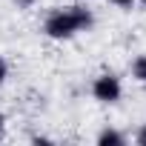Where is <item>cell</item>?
<instances>
[{
    "mask_svg": "<svg viewBox=\"0 0 146 146\" xmlns=\"http://www.w3.org/2000/svg\"><path fill=\"white\" fill-rule=\"evenodd\" d=\"M98 143H100V146H123V143H126V135L117 132V129H103V132L98 135Z\"/></svg>",
    "mask_w": 146,
    "mask_h": 146,
    "instance_id": "3957f363",
    "label": "cell"
},
{
    "mask_svg": "<svg viewBox=\"0 0 146 146\" xmlns=\"http://www.w3.org/2000/svg\"><path fill=\"white\" fill-rule=\"evenodd\" d=\"M92 98H95L98 103H106V106L117 103V100L123 98V83H120V78L112 75V72L98 75V78L92 80Z\"/></svg>",
    "mask_w": 146,
    "mask_h": 146,
    "instance_id": "7a4b0ae2",
    "label": "cell"
},
{
    "mask_svg": "<svg viewBox=\"0 0 146 146\" xmlns=\"http://www.w3.org/2000/svg\"><path fill=\"white\" fill-rule=\"evenodd\" d=\"M95 26V15L75 3V6H57L46 15L43 20V35L52 37V40H72V37H78L83 32H89Z\"/></svg>",
    "mask_w": 146,
    "mask_h": 146,
    "instance_id": "6da1fadb",
    "label": "cell"
},
{
    "mask_svg": "<svg viewBox=\"0 0 146 146\" xmlns=\"http://www.w3.org/2000/svg\"><path fill=\"white\" fill-rule=\"evenodd\" d=\"M109 3H112V6H117V9H132L137 0H109Z\"/></svg>",
    "mask_w": 146,
    "mask_h": 146,
    "instance_id": "8992f818",
    "label": "cell"
},
{
    "mask_svg": "<svg viewBox=\"0 0 146 146\" xmlns=\"http://www.w3.org/2000/svg\"><path fill=\"white\" fill-rule=\"evenodd\" d=\"M129 72H132V78H135L137 83H143V86H146V54H137V57L132 60Z\"/></svg>",
    "mask_w": 146,
    "mask_h": 146,
    "instance_id": "277c9868",
    "label": "cell"
},
{
    "mask_svg": "<svg viewBox=\"0 0 146 146\" xmlns=\"http://www.w3.org/2000/svg\"><path fill=\"white\" fill-rule=\"evenodd\" d=\"M15 3H17L20 9H29V6H35V3H37V0H15Z\"/></svg>",
    "mask_w": 146,
    "mask_h": 146,
    "instance_id": "ba28073f",
    "label": "cell"
},
{
    "mask_svg": "<svg viewBox=\"0 0 146 146\" xmlns=\"http://www.w3.org/2000/svg\"><path fill=\"white\" fill-rule=\"evenodd\" d=\"M137 3H140V6H143V9H146V0H137Z\"/></svg>",
    "mask_w": 146,
    "mask_h": 146,
    "instance_id": "30bf717a",
    "label": "cell"
},
{
    "mask_svg": "<svg viewBox=\"0 0 146 146\" xmlns=\"http://www.w3.org/2000/svg\"><path fill=\"white\" fill-rule=\"evenodd\" d=\"M137 143H140V146H146V123H143V126H140V132H137Z\"/></svg>",
    "mask_w": 146,
    "mask_h": 146,
    "instance_id": "52a82bcc",
    "label": "cell"
},
{
    "mask_svg": "<svg viewBox=\"0 0 146 146\" xmlns=\"http://www.w3.org/2000/svg\"><path fill=\"white\" fill-rule=\"evenodd\" d=\"M3 132H6V115L0 112V137H3Z\"/></svg>",
    "mask_w": 146,
    "mask_h": 146,
    "instance_id": "9c48e42d",
    "label": "cell"
},
{
    "mask_svg": "<svg viewBox=\"0 0 146 146\" xmlns=\"http://www.w3.org/2000/svg\"><path fill=\"white\" fill-rule=\"evenodd\" d=\"M6 78H9V63L3 60V54H0V86L6 83Z\"/></svg>",
    "mask_w": 146,
    "mask_h": 146,
    "instance_id": "5b68a950",
    "label": "cell"
}]
</instances>
